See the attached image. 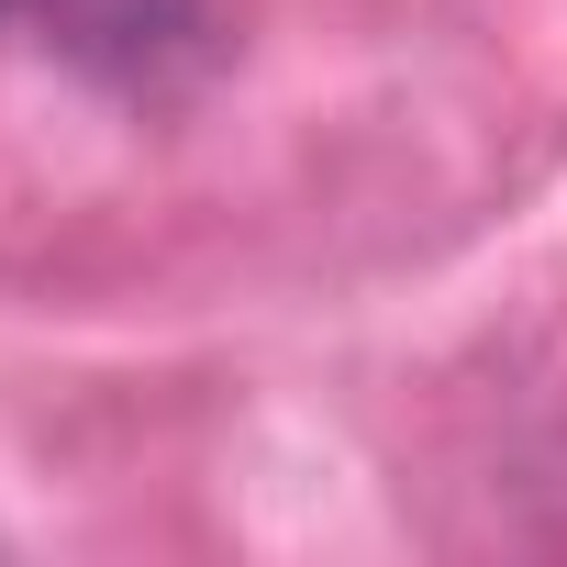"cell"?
<instances>
[]
</instances>
